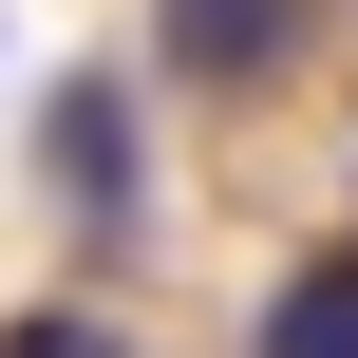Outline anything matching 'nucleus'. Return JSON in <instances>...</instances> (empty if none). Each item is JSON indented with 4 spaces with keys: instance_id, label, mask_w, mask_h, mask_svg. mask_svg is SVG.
Instances as JSON below:
<instances>
[{
    "instance_id": "f257e3e1",
    "label": "nucleus",
    "mask_w": 358,
    "mask_h": 358,
    "mask_svg": "<svg viewBox=\"0 0 358 358\" xmlns=\"http://www.w3.org/2000/svg\"><path fill=\"white\" fill-rule=\"evenodd\" d=\"M38 189H57L76 227H132V208H151V170H132V94H113V76H57V94H38Z\"/></svg>"
},
{
    "instance_id": "f03ea898",
    "label": "nucleus",
    "mask_w": 358,
    "mask_h": 358,
    "mask_svg": "<svg viewBox=\"0 0 358 358\" xmlns=\"http://www.w3.org/2000/svg\"><path fill=\"white\" fill-rule=\"evenodd\" d=\"M170 57L189 76H283L302 57V0H170Z\"/></svg>"
},
{
    "instance_id": "7ed1b4c3",
    "label": "nucleus",
    "mask_w": 358,
    "mask_h": 358,
    "mask_svg": "<svg viewBox=\"0 0 358 358\" xmlns=\"http://www.w3.org/2000/svg\"><path fill=\"white\" fill-rule=\"evenodd\" d=\"M245 358H358V245H321V264L245 321Z\"/></svg>"
},
{
    "instance_id": "20e7f679",
    "label": "nucleus",
    "mask_w": 358,
    "mask_h": 358,
    "mask_svg": "<svg viewBox=\"0 0 358 358\" xmlns=\"http://www.w3.org/2000/svg\"><path fill=\"white\" fill-rule=\"evenodd\" d=\"M0 358H132V340H113L94 302H19V321H0Z\"/></svg>"
}]
</instances>
